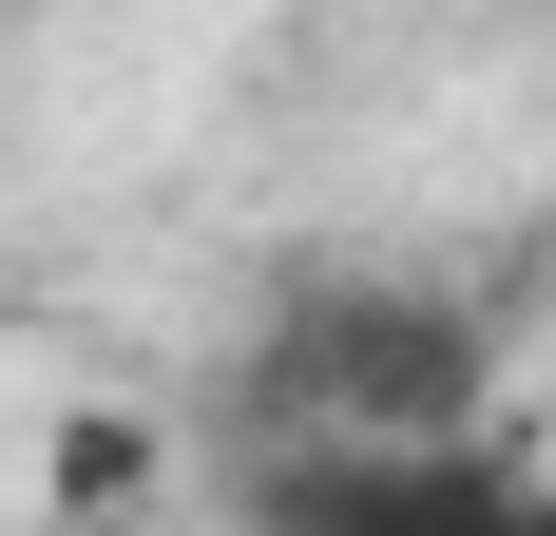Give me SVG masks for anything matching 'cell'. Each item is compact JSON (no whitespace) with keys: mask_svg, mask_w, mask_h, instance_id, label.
<instances>
[{"mask_svg":"<svg viewBox=\"0 0 556 536\" xmlns=\"http://www.w3.org/2000/svg\"><path fill=\"white\" fill-rule=\"evenodd\" d=\"M230 498L288 536H442V518H518V460L480 422H269L230 441Z\"/></svg>","mask_w":556,"mask_h":536,"instance_id":"cell-2","label":"cell"},{"mask_svg":"<svg viewBox=\"0 0 556 536\" xmlns=\"http://www.w3.org/2000/svg\"><path fill=\"white\" fill-rule=\"evenodd\" d=\"M480 383H500V345H480V307H460V288L307 268V288L250 326L230 403H250V441H269V422H480Z\"/></svg>","mask_w":556,"mask_h":536,"instance_id":"cell-1","label":"cell"}]
</instances>
